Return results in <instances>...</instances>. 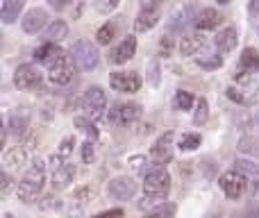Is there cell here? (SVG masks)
Instances as JSON below:
<instances>
[{"label": "cell", "instance_id": "1", "mask_svg": "<svg viewBox=\"0 0 259 218\" xmlns=\"http://www.w3.org/2000/svg\"><path fill=\"white\" fill-rule=\"evenodd\" d=\"M44 182H46V164L41 159H34L30 168L25 170L23 180L18 182V187H16L18 200H23V202L36 200L39 193H41V189H44Z\"/></svg>", "mask_w": 259, "mask_h": 218}, {"label": "cell", "instance_id": "2", "mask_svg": "<svg viewBox=\"0 0 259 218\" xmlns=\"http://www.w3.org/2000/svg\"><path fill=\"white\" fill-rule=\"evenodd\" d=\"M73 57L71 55H66L64 50H59V53H55L53 57L46 62V66H48V77L53 84L62 86V84H68V82L73 80V73H75V66H73Z\"/></svg>", "mask_w": 259, "mask_h": 218}, {"label": "cell", "instance_id": "3", "mask_svg": "<svg viewBox=\"0 0 259 218\" xmlns=\"http://www.w3.org/2000/svg\"><path fill=\"white\" fill-rule=\"evenodd\" d=\"M143 191H146V198L150 200H164L170 191V175L166 173L164 166H155L146 173V180H143Z\"/></svg>", "mask_w": 259, "mask_h": 218}, {"label": "cell", "instance_id": "4", "mask_svg": "<svg viewBox=\"0 0 259 218\" xmlns=\"http://www.w3.org/2000/svg\"><path fill=\"white\" fill-rule=\"evenodd\" d=\"M71 57L82 71H94L98 66L100 57H98V50L94 48V43L87 39H80L71 46Z\"/></svg>", "mask_w": 259, "mask_h": 218}, {"label": "cell", "instance_id": "5", "mask_svg": "<svg viewBox=\"0 0 259 218\" xmlns=\"http://www.w3.org/2000/svg\"><path fill=\"white\" fill-rule=\"evenodd\" d=\"M82 105H84V111L91 120H98L107 109V96H105V91L100 86H91V89H87Z\"/></svg>", "mask_w": 259, "mask_h": 218}, {"label": "cell", "instance_id": "6", "mask_svg": "<svg viewBox=\"0 0 259 218\" xmlns=\"http://www.w3.org/2000/svg\"><path fill=\"white\" fill-rule=\"evenodd\" d=\"M159 16H161V9H159V3L155 0H143L141 3V9L137 14V21H134V27L137 32H148L159 23Z\"/></svg>", "mask_w": 259, "mask_h": 218}, {"label": "cell", "instance_id": "7", "mask_svg": "<svg viewBox=\"0 0 259 218\" xmlns=\"http://www.w3.org/2000/svg\"><path fill=\"white\" fill-rule=\"evenodd\" d=\"M219 182H221V189L225 191V196H228L230 200H239V198L246 193V187H248L246 175L237 173V170H228V173H223Z\"/></svg>", "mask_w": 259, "mask_h": 218}, {"label": "cell", "instance_id": "8", "mask_svg": "<svg viewBox=\"0 0 259 218\" xmlns=\"http://www.w3.org/2000/svg\"><path fill=\"white\" fill-rule=\"evenodd\" d=\"M109 84L118 94H134L141 89V77H139V73L132 71H116L109 75Z\"/></svg>", "mask_w": 259, "mask_h": 218}, {"label": "cell", "instance_id": "9", "mask_svg": "<svg viewBox=\"0 0 259 218\" xmlns=\"http://www.w3.org/2000/svg\"><path fill=\"white\" fill-rule=\"evenodd\" d=\"M14 84L21 91H34L36 86H41V73L32 64H21L14 73Z\"/></svg>", "mask_w": 259, "mask_h": 218}, {"label": "cell", "instance_id": "10", "mask_svg": "<svg viewBox=\"0 0 259 218\" xmlns=\"http://www.w3.org/2000/svg\"><path fill=\"white\" fill-rule=\"evenodd\" d=\"M73 178H75V166L66 164L59 155H55L53 157V187L57 191H62V189H66L73 182Z\"/></svg>", "mask_w": 259, "mask_h": 218}, {"label": "cell", "instance_id": "11", "mask_svg": "<svg viewBox=\"0 0 259 218\" xmlns=\"http://www.w3.org/2000/svg\"><path fill=\"white\" fill-rule=\"evenodd\" d=\"M150 157L157 166H161V164L173 159V132H166L157 139L155 146L150 148Z\"/></svg>", "mask_w": 259, "mask_h": 218}, {"label": "cell", "instance_id": "12", "mask_svg": "<svg viewBox=\"0 0 259 218\" xmlns=\"http://www.w3.org/2000/svg\"><path fill=\"white\" fill-rule=\"evenodd\" d=\"M139 116H141V105L137 103H121L109 111V120L116 125H130L139 120Z\"/></svg>", "mask_w": 259, "mask_h": 218}, {"label": "cell", "instance_id": "13", "mask_svg": "<svg viewBox=\"0 0 259 218\" xmlns=\"http://www.w3.org/2000/svg\"><path fill=\"white\" fill-rule=\"evenodd\" d=\"M137 193V182H134L130 175H118L109 182V196L116 198V200H130Z\"/></svg>", "mask_w": 259, "mask_h": 218}, {"label": "cell", "instance_id": "14", "mask_svg": "<svg viewBox=\"0 0 259 218\" xmlns=\"http://www.w3.org/2000/svg\"><path fill=\"white\" fill-rule=\"evenodd\" d=\"M46 23H48V12L41 7H34L25 14V18H23V30H25L27 34H36L39 30L46 27ZM46 30H48V27H46Z\"/></svg>", "mask_w": 259, "mask_h": 218}, {"label": "cell", "instance_id": "15", "mask_svg": "<svg viewBox=\"0 0 259 218\" xmlns=\"http://www.w3.org/2000/svg\"><path fill=\"white\" fill-rule=\"evenodd\" d=\"M134 53H137V36H127V39H123L121 43L112 50L109 62L112 64H125L134 57Z\"/></svg>", "mask_w": 259, "mask_h": 218}, {"label": "cell", "instance_id": "16", "mask_svg": "<svg viewBox=\"0 0 259 218\" xmlns=\"http://www.w3.org/2000/svg\"><path fill=\"white\" fill-rule=\"evenodd\" d=\"M259 71V53L255 48H243L241 57H239V66H237V77L239 75H250V73Z\"/></svg>", "mask_w": 259, "mask_h": 218}, {"label": "cell", "instance_id": "17", "mask_svg": "<svg viewBox=\"0 0 259 218\" xmlns=\"http://www.w3.org/2000/svg\"><path fill=\"white\" fill-rule=\"evenodd\" d=\"M196 27L198 30H214V27H219L221 25V14L216 12L214 7H205V9H200L198 12V16H196Z\"/></svg>", "mask_w": 259, "mask_h": 218}, {"label": "cell", "instance_id": "18", "mask_svg": "<svg viewBox=\"0 0 259 218\" xmlns=\"http://www.w3.org/2000/svg\"><path fill=\"white\" fill-rule=\"evenodd\" d=\"M21 12H23V0H3L0 3V18L7 25H12L21 16Z\"/></svg>", "mask_w": 259, "mask_h": 218}, {"label": "cell", "instance_id": "19", "mask_svg": "<svg viewBox=\"0 0 259 218\" xmlns=\"http://www.w3.org/2000/svg\"><path fill=\"white\" fill-rule=\"evenodd\" d=\"M214 41H216V48H219L221 53H230V50L237 48V41H239L237 30H234V27H225V30H221L219 34H216Z\"/></svg>", "mask_w": 259, "mask_h": 218}, {"label": "cell", "instance_id": "20", "mask_svg": "<svg viewBox=\"0 0 259 218\" xmlns=\"http://www.w3.org/2000/svg\"><path fill=\"white\" fill-rule=\"evenodd\" d=\"M202 46H205V36L198 34V32H193V34H184L182 41H180V50H182V55H196Z\"/></svg>", "mask_w": 259, "mask_h": 218}, {"label": "cell", "instance_id": "21", "mask_svg": "<svg viewBox=\"0 0 259 218\" xmlns=\"http://www.w3.org/2000/svg\"><path fill=\"white\" fill-rule=\"evenodd\" d=\"M68 36V25L64 21H53L48 25V30H46V39H48V43H57V41L66 39Z\"/></svg>", "mask_w": 259, "mask_h": 218}, {"label": "cell", "instance_id": "22", "mask_svg": "<svg viewBox=\"0 0 259 218\" xmlns=\"http://www.w3.org/2000/svg\"><path fill=\"white\" fill-rule=\"evenodd\" d=\"M27 123H30V118H27V111H14L12 116H9V129H12L14 134H23L27 129Z\"/></svg>", "mask_w": 259, "mask_h": 218}, {"label": "cell", "instance_id": "23", "mask_svg": "<svg viewBox=\"0 0 259 218\" xmlns=\"http://www.w3.org/2000/svg\"><path fill=\"white\" fill-rule=\"evenodd\" d=\"M234 170L241 175H252V178H257L259 175V164H255L252 159H243V157H239L237 161H234Z\"/></svg>", "mask_w": 259, "mask_h": 218}, {"label": "cell", "instance_id": "24", "mask_svg": "<svg viewBox=\"0 0 259 218\" xmlns=\"http://www.w3.org/2000/svg\"><path fill=\"white\" fill-rule=\"evenodd\" d=\"M196 64H198L200 68H205V71H214V68H221V66H223V57H221V55H216V53L202 55V57L196 59Z\"/></svg>", "mask_w": 259, "mask_h": 218}, {"label": "cell", "instance_id": "25", "mask_svg": "<svg viewBox=\"0 0 259 218\" xmlns=\"http://www.w3.org/2000/svg\"><path fill=\"white\" fill-rule=\"evenodd\" d=\"M25 159H27V152L23 150L21 146L12 148V150H9L7 155H5V164H7V166H12V168H16V166L25 164Z\"/></svg>", "mask_w": 259, "mask_h": 218}, {"label": "cell", "instance_id": "26", "mask_svg": "<svg viewBox=\"0 0 259 218\" xmlns=\"http://www.w3.org/2000/svg\"><path fill=\"white\" fill-rule=\"evenodd\" d=\"M202 143V137L198 132H189V134H182V139H180V148L182 150H187V152H191V150H196L198 146Z\"/></svg>", "mask_w": 259, "mask_h": 218}, {"label": "cell", "instance_id": "27", "mask_svg": "<svg viewBox=\"0 0 259 218\" xmlns=\"http://www.w3.org/2000/svg\"><path fill=\"white\" fill-rule=\"evenodd\" d=\"M59 50H62V48H57L55 43H48V41H46L44 46H39V48L34 50V59H36V62H44L46 64L55 53H59Z\"/></svg>", "mask_w": 259, "mask_h": 218}, {"label": "cell", "instance_id": "28", "mask_svg": "<svg viewBox=\"0 0 259 218\" xmlns=\"http://www.w3.org/2000/svg\"><path fill=\"white\" fill-rule=\"evenodd\" d=\"M114 34H116V27H114L112 23H107V25H103L98 32H96V39H98L100 46H107V43H112Z\"/></svg>", "mask_w": 259, "mask_h": 218}, {"label": "cell", "instance_id": "29", "mask_svg": "<svg viewBox=\"0 0 259 218\" xmlns=\"http://www.w3.org/2000/svg\"><path fill=\"white\" fill-rule=\"evenodd\" d=\"M146 218H175V205L173 202H168V205L157 207V209L148 211Z\"/></svg>", "mask_w": 259, "mask_h": 218}, {"label": "cell", "instance_id": "30", "mask_svg": "<svg viewBox=\"0 0 259 218\" xmlns=\"http://www.w3.org/2000/svg\"><path fill=\"white\" fill-rule=\"evenodd\" d=\"M207 116H209V105H207L205 98H200L196 103V114H193V123L196 125H202L207 120Z\"/></svg>", "mask_w": 259, "mask_h": 218}, {"label": "cell", "instance_id": "31", "mask_svg": "<svg viewBox=\"0 0 259 218\" xmlns=\"http://www.w3.org/2000/svg\"><path fill=\"white\" fill-rule=\"evenodd\" d=\"M75 127H80L82 132L89 134V141H94V139H98V129L94 127V123H91V118H82V116H77L75 118Z\"/></svg>", "mask_w": 259, "mask_h": 218}, {"label": "cell", "instance_id": "32", "mask_svg": "<svg viewBox=\"0 0 259 218\" xmlns=\"http://www.w3.org/2000/svg\"><path fill=\"white\" fill-rule=\"evenodd\" d=\"M175 105H178V109H191V105H193V96H191V91H184V89H180L178 94H175Z\"/></svg>", "mask_w": 259, "mask_h": 218}, {"label": "cell", "instance_id": "33", "mask_svg": "<svg viewBox=\"0 0 259 218\" xmlns=\"http://www.w3.org/2000/svg\"><path fill=\"white\" fill-rule=\"evenodd\" d=\"M94 157H96L94 141H87L84 146H82V159H84V164H94Z\"/></svg>", "mask_w": 259, "mask_h": 218}, {"label": "cell", "instance_id": "34", "mask_svg": "<svg viewBox=\"0 0 259 218\" xmlns=\"http://www.w3.org/2000/svg\"><path fill=\"white\" fill-rule=\"evenodd\" d=\"M73 143H75V137H64V141H62V146H59V157H68L71 155V150H73Z\"/></svg>", "mask_w": 259, "mask_h": 218}, {"label": "cell", "instance_id": "35", "mask_svg": "<svg viewBox=\"0 0 259 218\" xmlns=\"http://www.w3.org/2000/svg\"><path fill=\"white\" fill-rule=\"evenodd\" d=\"M94 218H125V211L123 209H107V211H100Z\"/></svg>", "mask_w": 259, "mask_h": 218}, {"label": "cell", "instance_id": "36", "mask_svg": "<svg viewBox=\"0 0 259 218\" xmlns=\"http://www.w3.org/2000/svg\"><path fill=\"white\" fill-rule=\"evenodd\" d=\"M228 96L234 100V103H239V105H246V103H248V100L243 98V94H241V91H237V89H234V86H230V89H228Z\"/></svg>", "mask_w": 259, "mask_h": 218}, {"label": "cell", "instance_id": "37", "mask_svg": "<svg viewBox=\"0 0 259 218\" xmlns=\"http://www.w3.org/2000/svg\"><path fill=\"white\" fill-rule=\"evenodd\" d=\"M9 187H12V180H9V175H7V173H3V175H0V191L7 193V191H9Z\"/></svg>", "mask_w": 259, "mask_h": 218}, {"label": "cell", "instance_id": "38", "mask_svg": "<svg viewBox=\"0 0 259 218\" xmlns=\"http://www.w3.org/2000/svg\"><path fill=\"white\" fill-rule=\"evenodd\" d=\"M96 7L100 9V12H109V9H114L116 7V0H112V3H98Z\"/></svg>", "mask_w": 259, "mask_h": 218}, {"label": "cell", "instance_id": "39", "mask_svg": "<svg viewBox=\"0 0 259 218\" xmlns=\"http://www.w3.org/2000/svg\"><path fill=\"white\" fill-rule=\"evenodd\" d=\"M248 216H250V218H259V205H250V207H248Z\"/></svg>", "mask_w": 259, "mask_h": 218}, {"label": "cell", "instance_id": "40", "mask_svg": "<svg viewBox=\"0 0 259 218\" xmlns=\"http://www.w3.org/2000/svg\"><path fill=\"white\" fill-rule=\"evenodd\" d=\"M150 71H152V84H157V71H159L157 62H152V64H150Z\"/></svg>", "mask_w": 259, "mask_h": 218}, {"label": "cell", "instance_id": "41", "mask_svg": "<svg viewBox=\"0 0 259 218\" xmlns=\"http://www.w3.org/2000/svg\"><path fill=\"white\" fill-rule=\"evenodd\" d=\"M250 14H259V0H252L250 3Z\"/></svg>", "mask_w": 259, "mask_h": 218}, {"label": "cell", "instance_id": "42", "mask_svg": "<svg viewBox=\"0 0 259 218\" xmlns=\"http://www.w3.org/2000/svg\"><path fill=\"white\" fill-rule=\"evenodd\" d=\"M161 48H166V53L170 50V39H168V36H164V39H161Z\"/></svg>", "mask_w": 259, "mask_h": 218}, {"label": "cell", "instance_id": "43", "mask_svg": "<svg viewBox=\"0 0 259 218\" xmlns=\"http://www.w3.org/2000/svg\"><path fill=\"white\" fill-rule=\"evenodd\" d=\"M252 191H259V175H257V178H252Z\"/></svg>", "mask_w": 259, "mask_h": 218}, {"label": "cell", "instance_id": "44", "mask_svg": "<svg viewBox=\"0 0 259 218\" xmlns=\"http://www.w3.org/2000/svg\"><path fill=\"white\" fill-rule=\"evenodd\" d=\"M257 125H259V111H257Z\"/></svg>", "mask_w": 259, "mask_h": 218}]
</instances>
